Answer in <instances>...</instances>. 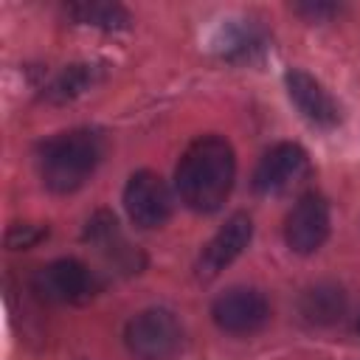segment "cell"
Here are the masks:
<instances>
[{"instance_id": "4fadbf2b", "label": "cell", "mask_w": 360, "mask_h": 360, "mask_svg": "<svg viewBox=\"0 0 360 360\" xmlns=\"http://www.w3.org/2000/svg\"><path fill=\"white\" fill-rule=\"evenodd\" d=\"M96 82V70L90 68V65H70V68H65L56 79H53V84L48 87V101H56V104H62V101H70V98H76L79 93H84L90 84Z\"/></svg>"}, {"instance_id": "9c48e42d", "label": "cell", "mask_w": 360, "mask_h": 360, "mask_svg": "<svg viewBox=\"0 0 360 360\" xmlns=\"http://www.w3.org/2000/svg\"><path fill=\"white\" fill-rule=\"evenodd\" d=\"M250 236H253L250 217L242 211L231 214L225 219V225L202 248V253L197 259V276L200 278H217L233 259H239L245 253V248L250 245Z\"/></svg>"}, {"instance_id": "277c9868", "label": "cell", "mask_w": 360, "mask_h": 360, "mask_svg": "<svg viewBox=\"0 0 360 360\" xmlns=\"http://www.w3.org/2000/svg\"><path fill=\"white\" fill-rule=\"evenodd\" d=\"M309 174V158L298 143H276L270 146L256 172H253V188L264 197H278L292 188H298Z\"/></svg>"}, {"instance_id": "30bf717a", "label": "cell", "mask_w": 360, "mask_h": 360, "mask_svg": "<svg viewBox=\"0 0 360 360\" xmlns=\"http://www.w3.org/2000/svg\"><path fill=\"white\" fill-rule=\"evenodd\" d=\"M284 84H287L290 101L298 107V112L309 124H315L321 129H332V127L340 124V110H338L335 98L323 90V84L315 76H309L307 70L292 68V70H287Z\"/></svg>"}, {"instance_id": "7c38bea8", "label": "cell", "mask_w": 360, "mask_h": 360, "mask_svg": "<svg viewBox=\"0 0 360 360\" xmlns=\"http://www.w3.org/2000/svg\"><path fill=\"white\" fill-rule=\"evenodd\" d=\"M68 14L82 25H93L104 31H121V28H129L132 22L129 11L121 8L118 3H73Z\"/></svg>"}, {"instance_id": "7a4b0ae2", "label": "cell", "mask_w": 360, "mask_h": 360, "mask_svg": "<svg viewBox=\"0 0 360 360\" xmlns=\"http://www.w3.org/2000/svg\"><path fill=\"white\" fill-rule=\"evenodd\" d=\"M101 155L104 141L93 129H70L53 135L39 149V177L53 194H70L93 177Z\"/></svg>"}, {"instance_id": "9a60e30c", "label": "cell", "mask_w": 360, "mask_h": 360, "mask_svg": "<svg viewBox=\"0 0 360 360\" xmlns=\"http://www.w3.org/2000/svg\"><path fill=\"white\" fill-rule=\"evenodd\" d=\"M298 14H307L309 20H321V17H329L335 8L332 6H323V3H309V6H295Z\"/></svg>"}, {"instance_id": "8fae6325", "label": "cell", "mask_w": 360, "mask_h": 360, "mask_svg": "<svg viewBox=\"0 0 360 360\" xmlns=\"http://www.w3.org/2000/svg\"><path fill=\"white\" fill-rule=\"evenodd\" d=\"M298 309H301L307 323H315V326L335 323L346 312V292H343L340 284L321 281V284L304 290V295L298 301Z\"/></svg>"}, {"instance_id": "8992f818", "label": "cell", "mask_w": 360, "mask_h": 360, "mask_svg": "<svg viewBox=\"0 0 360 360\" xmlns=\"http://www.w3.org/2000/svg\"><path fill=\"white\" fill-rule=\"evenodd\" d=\"M124 208L138 228H160L172 217V194L160 174L141 169L124 186Z\"/></svg>"}, {"instance_id": "5b68a950", "label": "cell", "mask_w": 360, "mask_h": 360, "mask_svg": "<svg viewBox=\"0 0 360 360\" xmlns=\"http://www.w3.org/2000/svg\"><path fill=\"white\" fill-rule=\"evenodd\" d=\"M34 292L53 304H79L96 292V281L87 264L79 259H56L39 267L31 278Z\"/></svg>"}, {"instance_id": "3957f363", "label": "cell", "mask_w": 360, "mask_h": 360, "mask_svg": "<svg viewBox=\"0 0 360 360\" xmlns=\"http://www.w3.org/2000/svg\"><path fill=\"white\" fill-rule=\"evenodd\" d=\"M124 343L138 360H172L183 346V326L169 309L152 307L129 318Z\"/></svg>"}, {"instance_id": "5bb4252c", "label": "cell", "mask_w": 360, "mask_h": 360, "mask_svg": "<svg viewBox=\"0 0 360 360\" xmlns=\"http://www.w3.org/2000/svg\"><path fill=\"white\" fill-rule=\"evenodd\" d=\"M45 236H48V228L34 225V222H17V225H11L8 233H6V245H8L11 250H17V248H31V245H37V242L45 239Z\"/></svg>"}, {"instance_id": "ba28073f", "label": "cell", "mask_w": 360, "mask_h": 360, "mask_svg": "<svg viewBox=\"0 0 360 360\" xmlns=\"http://www.w3.org/2000/svg\"><path fill=\"white\" fill-rule=\"evenodd\" d=\"M329 236V202L321 194H304L292 205L284 222V239L290 250L307 256L315 253Z\"/></svg>"}, {"instance_id": "2e32d148", "label": "cell", "mask_w": 360, "mask_h": 360, "mask_svg": "<svg viewBox=\"0 0 360 360\" xmlns=\"http://www.w3.org/2000/svg\"><path fill=\"white\" fill-rule=\"evenodd\" d=\"M357 332H360V321H357Z\"/></svg>"}, {"instance_id": "6da1fadb", "label": "cell", "mask_w": 360, "mask_h": 360, "mask_svg": "<svg viewBox=\"0 0 360 360\" xmlns=\"http://www.w3.org/2000/svg\"><path fill=\"white\" fill-rule=\"evenodd\" d=\"M236 155L219 135H200L191 141L174 169V186L180 200L197 214H214L222 208L233 188Z\"/></svg>"}, {"instance_id": "52a82bcc", "label": "cell", "mask_w": 360, "mask_h": 360, "mask_svg": "<svg viewBox=\"0 0 360 360\" xmlns=\"http://www.w3.org/2000/svg\"><path fill=\"white\" fill-rule=\"evenodd\" d=\"M211 318L228 335H253L270 321V304L253 287H231L214 301Z\"/></svg>"}]
</instances>
